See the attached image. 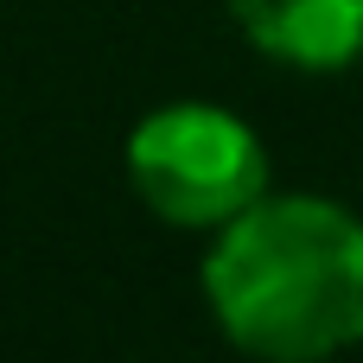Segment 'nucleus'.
Segmentation results:
<instances>
[{"label":"nucleus","instance_id":"nucleus-1","mask_svg":"<svg viewBox=\"0 0 363 363\" xmlns=\"http://www.w3.org/2000/svg\"><path fill=\"white\" fill-rule=\"evenodd\" d=\"M211 236L204 300L236 351L268 363H319L363 345L357 211L313 191H262Z\"/></svg>","mask_w":363,"mask_h":363},{"label":"nucleus","instance_id":"nucleus-3","mask_svg":"<svg viewBox=\"0 0 363 363\" xmlns=\"http://www.w3.org/2000/svg\"><path fill=\"white\" fill-rule=\"evenodd\" d=\"M242 38L287 70H351L363 64V0H230Z\"/></svg>","mask_w":363,"mask_h":363},{"label":"nucleus","instance_id":"nucleus-2","mask_svg":"<svg viewBox=\"0 0 363 363\" xmlns=\"http://www.w3.org/2000/svg\"><path fill=\"white\" fill-rule=\"evenodd\" d=\"M128 185L172 230H223L268 191V147L217 102H166L128 134Z\"/></svg>","mask_w":363,"mask_h":363}]
</instances>
